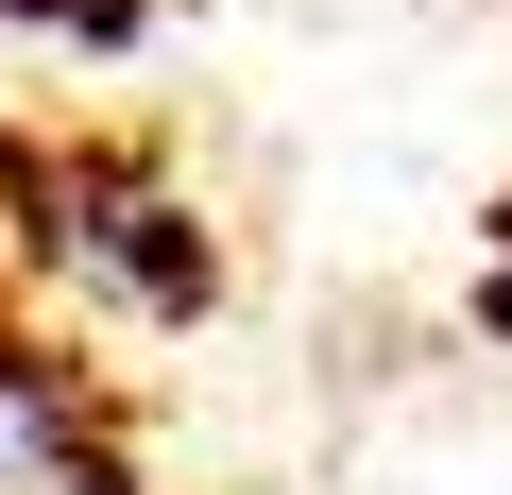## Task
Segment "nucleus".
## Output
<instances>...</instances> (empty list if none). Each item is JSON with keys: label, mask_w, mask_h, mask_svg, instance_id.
<instances>
[{"label": "nucleus", "mask_w": 512, "mask_h": 495, "mask_svg": "<svg viewBox=\"0 0 512 495\" xmlns=\"http://www.w3.org/2000/svg\"><path fill=\"white\" fill-rule=\"evenodd\" d=\"M0 495H137L120 478V427L69 393V359L0 342Z\"/></svg>", "instance_id": "nucleus-1"}, {"label": "nucleus", "mask_w": 512, "mask_h": 495, "mask_svg": "<svg viewBox=\"0 0 512 495\" xmlns=\"http://www.w3.org/2000/svg\"><path fill=\"white\" fill-rule=\"evenodd\" d=\"M52 188L86 205V222H52L86 274H120L137 308H205V239L171 222V188H154V171H103V154H86V171H52Z\"/></svg>", "instance_id": "nucleus-2"}]
</instances>
